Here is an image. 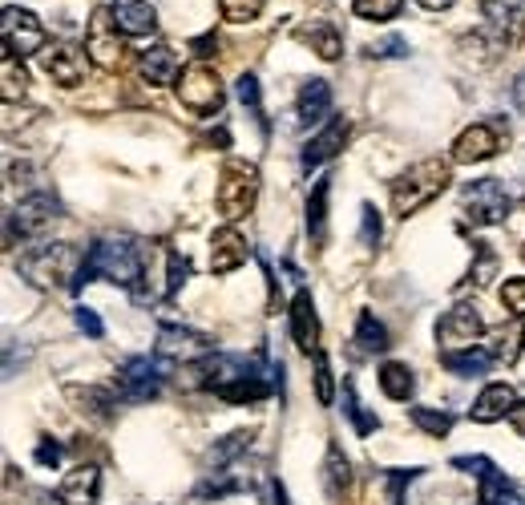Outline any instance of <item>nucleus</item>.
<instances>
[{
    "instance_id": "1a4fd4ad",
    "label": "nucleus",
    "mask_w": 525,
    "mask_h": 505,
    "mask_svg": "<svg viewBox=\"0 0 525 505\" xmlns=\"http://www.w3.org/2000/svg\"><path fill=\"white\" fill-rule=\"evenodd\" d=\"M162 384H166V372H162V364L150 360V356H130V360L118 368V376H114V392H118L122 400H130V404L154 400V396L162 392Z\"/></svg>"
},
{
    "instance_id": "f3484780",
    "label": "nucleus",
    "mask_w": 525,
    "mask_h": 505,
    "mask_svg": "<svg viewBox=\"0 0 525 505\" xmlns=\"http://www.w3.org/2000/svg\"><path fill=\"white\" fill-rule=\"evenodd\" d=\"M247 255H251V247H247V239L235 227H223V231L210 235V271H215V275H227V271L243 267Z\"/></svg>"
},
{
    "instance_id": "c85d7f7f",
    "label": "nucleus",
    "mask_w": 525,
    "mask_h": 505,
    "mask_svg": "<svg viewBox=\"0 0 525 505\" xmlns=\"http://www.w3.org/2000/svg\"><path fill=\"white\" fill-rule=\"evenodd\" d=\"M0 81H5V101H9V106L29 93V73L21 65V57H13V53L0 57Z\"/></svg>"
},
{
    "instance_id": "bb28decb",
    "label": "nucleus",
    "mask_w": 525,
    "mask_h": 505,
    "mask_svg": "<svg viewBox=\"0 0 525 505\" xmlns=\"http://www.w3.org/2000/svg\"><path fill=\"white\" fill-rule=\"evenodd\" d=\"M380 388H384V396H388V400H408V396L416 392V376H412V368H408V364L388 360V364L380 368Z\"/></svg>"
},
{
    "instance_id": "0eeeda50",
    "label": "nucleus",
    "mask_w": 525,
    "mask_h": 505,
    "mask_svg": "<svg viewBox=\"0 0 525 505\" xmlns=\"http://www.w3.org/2000/svg\"><path fill=\"white\" fill-rule=\"evenodd\" d=\"M57 219H61V202L53 194L37 190V194L21 198L13 207V215H9V247H17V235H21V243L41 239Z\"/></svg>"
},
{
    "instance_id": "79ce46f5",
    "label": "nucleus",
    "mask_w": 525,
    "mask_h": 505,
    "mask_svg": "<svg viewBox=\"0 0 525 505\" xmlns=\"http://www.w3.org/2000/svg\"><path fill=\"white\" fill-rule=\"evenodd\" d=\"M425 469H388V505H404V489Z\"/></svg>"
},
{
    "instance_id": "aec40b11",
    "label": "nucleus",
    "mask_w": 525,
    "mask_h": 505,
    "mask_svg": "<svg viewBox=\"0 0 525 505\" xmlns=\"http://www.w3.org/2000/svg\"><path fill=\"white\" fill-rule=\"evenodd\" d=\"M332 114V85L328 81H307L303 89H299V101H295V118H299V126H315V122H324Z\"/></svg>"
},
{
    "instance_id": "7c9ffc66",
    "label": "nucleus",
    "mask_w": 525,
    "mask_h": 505,
    "mask_svg": "<svg viewBox=\"0 0 525 505\" xmlns=\"http://www.w3.org/2000/svg\"><path fill=\"white\" fill-rule=\"evenodd\" d=\"M356 344L364 352H384L388 348V328L372 312H360V320H356Z\"/></svg>"
},
{
    "instance_id": "39448f33",
    "label": "nucleus",
    "mask_w": 525,
    "mask_h": 505,
    "mask_svg": "<svg viewBox=\"0 0 525 505\" xmlns=\"http://www.w3.org/2000/svg\"><path fill=\"white\" fill-rule=\"evenodd\" d=\"M178 101H182V110H190L194 118H210V114L223 110L227 93H223L219 73L198 61V65L182 69V77H178Z\"/></svg>"
},
{
    "instance_id": "6e6552de",
    "label": "nucleus",
    "mask_w": 525,
    "mask_h": 505,
    "mask_svg": "<svg viewBox=\"0 0 525 505\" xmlns=\"http://www.w3.org/2000/svg\"><path fill=\"white\" fill-rule=\"evenodd\" d=\"M122 37H126V33L118 29L110 5H105V9H93L89 25H85V53H89V61H93L97 69H105V73L118 69V65H122V53H126Z\"/></svg>"
},
{
    "instance_id": "4c0bfd02",
    "label": "nucleus",
    "mask_w": 525,
    "mask_h": 505,
    "mask_svg": "<svg viewBox=\"0 0 525 505\" xmlns=\"http://www.w3.org/2000/svg\"><path fill=\"white\" fill-rule=\"evenodd\" d=\"M352 9L364 21H392L404 9V0H352Z\"/></svg>"
},
{
    "instance_id": "58836bf2",
    "label": "nucleus",
    "mask_w": 525,
    "mask_h": 505,
    "mask_svg": "<svg viewBox=\"0 0 525 505\" xmlns=\"http://www.w3.org/2000/svg\"><path fill=\"white\" fill-rule=\"evenodd\" d=\"M263 5H267V0H219V9H223V17L231 25H251L263 13Z\"/></svg>"
},
{
    "instance_id": "6ab92c4d",
    "label": "nucleus",
    "mask_w": 525,
    "mask_h": 505,
    "mask_svg": "<svg viewBox=\"0 0 525 505\" xmlns=\"http://www.w3.org/2000/svg\"><path fill=\"white\" fill-rule=\"evenodd\" d=\"M97 493H101V469L97 465H77L57 485V501H65V505H97Z\"/></svg>"
},
{
    "instance_id": "8fccbe9b",
    "label": "nucleus",
    "mask_w": 525,
    "mask_h": 505,
    "mask_svg": "<svg viewBox=\"0 0 525 505\" xmlns=\"http://www.w3.org/2000/svg\"><path fill=\"white\" fill-rule=\"evenodd\" d=\"M380 243V215L372 202H364V247H376Z\"/></svg>"
},
{
    "instance_id": "a19ab883",
    "label": "nucleus",
    "mask_w": 525,
    "mask_h": 505,
    "mask_svg": "<svg viewBox=\"0 0 525 505\" xmlns=\"http://www.w3.org/2000/svg\"><path fill=\"white\" fill-rule=\"evenodd\" d=\"M315 396L320 404H332L336 400V384H332V364L324 352H315Z\"/></svg>"
},
{
    "instance_id": "423d86ee",
    "label": "nucleus",
    "mask_w": 525,
    "mask_h": 505,
    "mask_svg": "<svg viewBox=\"0 0 525 505\" xmlns=\"http://www.w3.org/2000/svg\"><path fill=\"white\" fill-rule=\"evenodd\" d=\"M461 207H465V219L473 227H497V223L509 219L513 198L497 178H477L461 190Z\"/></svg>"
},
{
    "instance_id": "5fc2aeb1",
    "label": "nucleus",
    "mask_w": 525,
    "mask_h": 505,
    "mask_svg": "<svg viewBox=\"0 0 525 505\" xmlns=\"http://www.w3.org/2000/svg\"><path fill=\"white\" fill-rule=\"evenodd\" d=\"M509 425H513V429H517L521 437H525V400H517V404H513V413H509Z\"/></svg>"
},
{
    "instance_id": "de8ad7c7",
    "label": "nucleus",
    "mask_w": 525,
    "mask_h": 505,
    "mask_svg": "<svg viewBox=\"0 0 525 505\" xmlns=\"http://www.w3.org/2000/svg\"><path fill=\"white\" fill-rule=\"evenodd\" d=\"M453 469H461V473H469V477H485V473H493L497 465L489 461V457H453Z\"/></svg>"
},
{
    "instance_id": "f257e3e1",
    "label": "nucleus",
    "mask_w": 525,
    "mask_h": 505,
    "mask_svg": "<svg viewBox=\"0 0 525 505\" xmlns=\"http://www.w3.org/2000/svg\"><path fill=\"white\" fill-rule=\"evenodd\" d=\"M97 279H110V283H118V287L138 291V283H142V251H138V243L126 239V235H105V239H97V243L89 247V255H85V263H81L77 287L97 283ZM77 287H73V291H77Z\"/></svg>"
},
{
    "instance_id": "4be33fe9",
    "label": "nucleus",
    "mask_w": 525,
    "mask_h": 505,
    "mask_svg": "<svg viewBox=\"0 0 525 505\" xmlns=\"http://www.w3.org/2000/svg\"><path fill=\"white\" fill-rule=\"evenodd\" d=\"M513 404H517V396H513V388H509V384H489V388L473 400L469 417H473L477 425H493V421H501V417H509V413H513Z\"/></svg>"
},
{
    "instance_id": "a18cd8bd",
    "label": "nucleus",
    "mask_w": 525,
    "mask_h": 505,
    "mask_svg": "<svg viewBox=\"0 0 525 505\" xmlns=\"http://www.w3.org/2000/svg\"><path fill=\"white\" fill-rule=\"evenodd\" d=\"M186 275H190V259H186V255H178V251H170V271H166V295H178V287L186 283Z\"/></svg>"
},
{
    "instance_id": "f03ea898",
    "label": "nucleus",
    "mask_w": 525,
    "mask_h": 505,
    "mask_svg": "<svg viewBox=\"0 0 525 505\" xmlns=\"http://www.w3.org/2000/svg\"><path fill=\"white\" fill-rule=\"evenodd\" d=\"M453 178V166L445 158H425V162H412L404 174H396L392 182V211L400 219L416 215L420 207H429V202L449 186Z\"/></svg>"
},
{
    "instance_id": "72a5a7b5",
    "label": "nucleus",
    "mask_w": 525,
    "mask_h": 505,
    "mask_svg": "<svg viewBox=\"0 0 525 505\" xmlns=\"http://www.w3.org/2000/svg\"><path fill=\"white\" fill-rule=\"evenodd\" d=\"M521 340H525V328H521V324H513V328L497 332V344H493L489 352H493L501 364H517V356H521V348H525Z\"/></svg>"
},
{
    "instance_id": "a878e982",
    "label": "nucleus",
    "mask_w": 525,
    "mask_h": 505,
    "mask_svg": "<svg viewBox=\"0 0 525 505\" xmlns=\"http://www.w3.org/2000/svg\"><path fill=\"white\" fill-rule=\"evenodd\" d=\"M303 41L320 53L324 61H340V53H344V37L336 33V25H328V21H315V25H307L303 29Z\"/></svg>"
},
{
    "instance_id": "412c9836",
    "label": "nucleus",
    "mask_w": 525,
    "mask_h": 505,
    "mask_svg": "<svg viewBox=\"0 0 525 505\" xmlns=\"http://www.w3.org/2000/svg\"><path fill=\"white\" fill-rule=\"evenodd\" d=\"M138 73H142L150 85H178V77H182V61H178V53H174L170 45H154V49L142 53Z\"/></svg>"
},
{
    "instance_id": "2eb2a0df",
    "label": "nucleus",
    "mask_w": 525,
    "mask_h": 505,
    "mask_svg": "<svg viewBox=\"0 0 525 505\" xmlns=\"http://www.w3.org/2000/svg\"><path fill=\"white\" fill-rule=\"evenodd\" d=\"M291 340L299 344V352H320V320H315V299L303 287L291 299Z\"/></svg>"
},
{
    "instance_id": "e433bc0d",
    "label": "nucleus",
    "mask_w": 525,
    "mask_h": 505,
    "mask_svg": "<svg viewBox=\"0 0 525 505\" xmlns=\"http://www.w3.org/2000/svg\"><path fill=\"white\" fill-rule=\"evenodd\" d=\"M344 413L352 417V425H356V433H360V437H368V433H376V425H380L376 417H368V413H364V404H360V396H356V388H352V380L344 384Z\"/></svg>"
},
{
    "instance_id": "a211bd4d",
    "label": "nucleus",
    "mask_w": 525,
    "mask_h": 505,
    "mask_svg": "<svg viewBox=\"0 0 525 505\" xmlns=\"http://www.w3.org/2000/svg\"><path fill=\"white\" fill-rule=\"evenodd\" d=\"M110 13L126 37H154L158 33V13L150 0H114Z\"/></svg>"
},
{
    "instance_id": "5701e85b",
    "label": "nucleus",
    "mask_w": 525,
    "mask_h": 505,
    "mask_svg": "<svg viewBox=\"0 0 525 505\" xmlns=\"http://www.w3.org/2000/svg\"><path fill=\"white\" fill-rule=\"evenodd\" d=\"M328 194H332V178H315L311 194H307V235L315 247H324L328 239Z\"/></svg>"
},
{
    "instance_id": "c03bdc74",
    "label": "nucleus",
    "mask_w": 525,
    "mask_h": 505,
    "mask_svg": "<svg viewBox=\"0 0 525 505\" xmlns=\"http://www.w3.org/2000/svg\"><path fill=\"white\" fill-rule=\"evenodd\" d=\"M501 303L517 320H525V279H505L501 283Z\"/></svg>"
},
{
    "instance_id": "9d476101",
    "label": "nucleus",
    "mask_w": 525,
    "mask_h": 505,
    "mask_svg": "<svg viewBox=\"0 0 525 505\" xmlns=\"http://www.w3.org/2000/svg\"><path fill=\"white\" fill-rule=\"evenodd\" d=\"M0 37H5V53H13V57H29V53H41V49H45V25H41L29 9H17V5L5 9Z\"/></svg>"
},
{
    "instance_id": "09e8293b",
    "label": "nucleus",
    "mask_w": 525,
    "mask_h": 505,
    "mask_svg": "<svg viewBox=\"0 0 525 505\" xmlns=\"http://www.w3.org/2000/svg\"><path fill=\"white\" fill-rule=\"evenodd\" d=\"M73 320H77V328H81L85 336H93V340H101V336H105V324L97 320V312H93V308H77V312H73Z\"/></svg>"
},
{
    "instance_id": "6e6d98bb",
    "label": "nucleus",
    "mask_w": 525,
    "mask_h": 505,
    "mask_svg": "<svg viewBox=\"0 0 525 505\" xmlns=\"http://www.w3.org/2000/svg\"><path fill=\"white\" fill-rule=\"evenodd\" d=\"M420 9H429V13H445V9H453L457 0H416Z\"/></svg>"
},
{
    "instance_id": "7ed1b4c3",
    "label": "nucleus",
    "mask_w": 525,
    "mask_h": 505,
    "mask_svg": "<svg viewBox=\"0 0 525 505\" xmlns=\"http://www.w3.org/2000/svg\"><path fill=\"white\" fill-rule=\"evenodd\" d=\"M85 255L73 243H41L21 259V275L33 287H77Z\"/></svg>"
},
{
    "instance_id": "37998d69",
    "label": "nucleus",
    "mask_w": 525,
    "mask_h": 505,
    "mask_svg": "<svg viewBox=\"0 0 525 505\" xmlns=\"http://www.w3.org/2000/svg\"><path fill=\"white\" fill-rule=\"evenodd\" d=\"M477 247V263H473V271H469V283H489L493 279V271H497V255L489 251V243H473Z\"/></svg>"
},
{
    "instance_id": "dca6fc26",
    "label": "nucleus",
    "mask_w": 525,
    "mask_h": 505,
    "mask_svg": "<svg viewBox=\"0 0 525 505\" xmlns=\"http://www.w3.org/2000/svg\"><path fill=\"white\" fill-rule=\"evenodd\" d=\"M344 142H348V118H332L320 134L307 138V146H303V170H315V166L332 162L344 150Z\"/></svg>"
},
{
    "instance_id": "ddd939ff",
    "label": "nucleus",
    "mask_w": 525,
    "mask_h": 505,
    "mask_svg": "<svg viewBox=\"0 0 525 505\" xmlns=\"http://www.w3.org/2000/svg\"><path fill=\"white\" fill-rule=\"evenodd\" d=\"M497 150H501L497 126H493V122H477V126H469V130L457 134V142H453V162H461V166L485 162V158H493Z\"/></svg>"
},
{
    "instance_id": "b1692460",
    "label": "nucleus",
    "mask_w": 525,
    "mask_h": 505,
    "mask_svg": "<svg viewBox=\"0 0 525 505\" xmlns=\"http://www.w3.org/2000/svg\"><path fill=\"white\" fill-rule=\"evenodd\" d=\"M69 400L77 404L81 413L97 417V421H110L114 409H118V400L110 388H97V384H69Z\"/></svg>"
},
{
    "instance_id": "603ef678",
    "label": "nucleus",
    "mask_w": 525,
    "mask_h": 505,
    "mask_svg": "<svg viewBox=\"0 0 525 505\" xmlns=\"http://www.w3.org/2000/svg\"><path fill=\"white\" fill-rule=\"evenodd\" d=\"M259 497H263V505H287V493H283V485H279L275 477H263Z\"/></svg>"
},
{
    "instance_id": "4468645a",
    "label": "nucleus",
    "mask_w": 525,
    "mask_h": 505,
    "mask_svg": "<svg viewBox=\"0 0 525 505\" xmlns=\"http://www.w3.org/2000/svg\"><path fill=\"white\" fill-rule=\"evenodd\" d=\"M85 65H89L85 49H73V45H49L45 49V73L57 85H65V89H73V85L85 81Z\"/></svg>"
},
{
    "instance_id": "4d7b16f0",
    "label": "nucleus",
    "mask_w": 525,
    "mask_h": 505,
    "mask_svg": "<svg viewBox=\"0 0 525 505\" xmlns=\"http://www.w3.org/2000/svg\"><path fill=\"white\" fill-rule=\"evenodd\" d=\"M513 101H517V110L525 114V73H517V81H513Z\"/></svg>"
},
{
    "instance_id": "f704fd0d",
    "label": "nucleus",
    "mask_w": 525,
    "mask_h": 505,
    "mask_svg": "<svg viewBox=\"0 0 525 505\" xmlns=\"http://www.w3.org/2000/svg\"><path fill=\"white\" fill-rule=\"evenodd\" d=\"M348 473H352V469H348L340 445H332V449H328V465H324V477H328V493H332V497H340V493L348 489V481H352Z\"/></svg>"
},
{
    "instance_id": "cd10ccee",
    "label": "nucleus",
    "mask_w": 525,
    "mask_h": 505,
    "mask_svg": "<svg viewBox=\"0 0 525 505\" xmlns=\"http://www.w3.org/2000/svg\"><path fill=\"white\" fill-rule=\"evenodd\" d=\"M477 5H481V13H485V21L493 25V29H521V5H525V0H477Z\"/></svg>"
},
{
    "instance_id": "c9c22d12",
    "label": "nucleus",
    "mask_w": 525,
    "mask_h": 505,
    "mask_svg": "<svg viewBox=\"0 0 525 505\" xmlns=\"http://www.w3.org/2000/svg\"><path fill=\"white\" fill-rule=\"evenodd\" d=\"M235 93H239V101H243V110L263 126V97H259V77L255 73H243L239 81H235Z\"/></svg>"
},
{
    "instance_id": "3c124183",
    "label": "nucleus",
    "mask_w": 525,
    "mask_h": 505,
    "mask_svg": "<svg viewBox=\"0 0 525 505\" xmlns=\"http://www.w3.org/2000/svg\"><path fill=\"white\" fill-rule=\"evenodd\" d=\"M61 453H65V449H61L57 441H49V437L37 445V461H41L45 469H57V465H61Z\"/></svg>"
},
{
    "instance_id": "473e14b6",
    "label": "nucleus",
    "mask_w": 525,
    "mask_h": 505,
    "mask_svg": "<svg viewBox=\"0 0 525 505\" xmlns=\"http://www.w3.org/2000/svg\"><path fill=\"white\" fill-rule=\"evenodd\" d=\"M416 505H477V497H469V493H461L457 485L441 481V485H429L425 493H420Z\"/></svg>"
},
{
    "instance_id": "13d9d810",
    "label": "nucleus",
    "mask_w": 525,
    "mask_h": 505,
    "mask_svg": "<svg viewBox=\"0 0 525 505\" xmlns=\"http://www.w3.org/2000/svg\"><path fill=\"white\" fill-rule=\"evenodd\" d=\"M219 41H215V33H206V37H198L194 41V49H198V57H210V49H215Z\"/></svg>"
},
{
    "instance_id": "864d4df0",
    "label": "nucleus",
    "mask_w": 525,
    "mask_h": 505,
    "mask_svg": "<svg viewBox=\"0 0 525 505\" xmlns=\"http://www.w3.org/2000/svg\"><path fill=\"white\" fill-rule=\"evenodd\" d=\"M493 505H525V489H517V485H509Z\"/></svg>"
},
{
    "instance_id": "393cba45",
    "label": "nucleus",
    "mask_w": 525,
    "mask_h": 505,
    "mask_svg": "<svg viewBox=\"0 0 525 505\" xmlns=\"http://www.w3.org/2000/svg\"><path fill=\"white\" fill-rule=\"evenodd\" d=\"M497 364V356L489 348H465V352H445V368L453 376H485Z\"/></svg>"
},
{
    "instance_id": "2f4dec72",
    "label": "nucleus",
    "mask_w": 525,
    "mask_h": 505,
    "mask_svg": "<svg viewBox=\"0 0 525 505\" xmlns=\"http://www.w3.org/2000/svg\"><path fill=\"white\" fill-rule=\"evenodd\" d=\"M408 417L420 433H429V437H445L453 429V413H445V409H425V404H420V409H408Z\"/></svg>"
},
{
    "instance_id": "9b49d317",
    "label": "nucleus",
    "mask_w": 525,
    "mask_h": 505,
    "mask_svg": "<svg viewBox=\"0 0 525 505\" xmlns=\"http://www.w3.org/2000/svg\"><path fill=\"white\" fill-rule=\"evenodd\" d=\"M481 332H485V324H481L477 308H469V303H457V308L445 312L441 324H437V344H441L445 352H465V348H477Z\"/></svg>"
},
{
    "instance_id": "ea45409f",
    "label": "nucleus",
    "mask_w": 525,
    "mask_h": 505,
    "mask_svg": "<svg viewBox=\"0 0 525 505\" xmlns=\"http://www.w3.org/2000/svg\"><path fill=\"white\" fill-rule=\"evenodd\" d=\"M247 445H251V433H231V437H223L215 449H210V461L227 465V461H235L239 453H247Z\"/></svg>"
},
{
    "instance_id": "c756f323",
    "label": "nucleus",
    "mask_w": 525,
    "mask_h": 505,
    "mask_svg": "<svg viewBox=\"0 0 525 505\" xmlns=\"http://www.w3.org/2000/svg\"><path fill=\"white\" fill-rule=\"evenodd\" d=\"M239 489H247V477L219 469V473H210V477L198 485V497H202V501H210V497L219 501V497H231V493H239Z\"/></svg>"
},
{
    "instance_id": "49530a36",
    "label": "nucleus",
    "mask_w": 525,
    "mask_h": 505,
    "mask_svg": "<svg viewBox=\"0 0 525 505\" xmlns=\"http://www.w3.org/2000/svg\"><path fill=\"white\" fill-rule=\"evenodd\" d=\"M368 53H372V57H384V61H388V57H404V53H408V41H404V37H384V41H372Z\"/></svg>"
},
{
    "instance_id": "20e7f679",
    "label": "nucleus",
    "mask_w": 525,
    "mask_h": 505,
    "mask_svg": "<svg viewBox=\"0 0 525 505\" xmlns=\"http://www.w3.org/2000/svg\"><path fill=\"white\" fill-rule=\"evenodd\" d=\"M255 198H259V170L247 166V162H227L223 166V178H219V211L227 223H239L255 211Z\"/></svg>"
},
{
    "instance_id": "f8f14e48",
    "label": "nucleus",
    "mask_w": 525,
    "mask_h": 505,
    "mask_svg": "<svg viewBox=\"0 0 525 505\" xmlns=\"http://www.w3.org/2000/svg\"><path fill=\"white\" fill-rule=\"evenodd\" d=\"M215 352V340L206 332H194V328H174V324H162L158 328V356L166 360H182V364H194L202 356Z\"/></svg>"
}]
</instances>
